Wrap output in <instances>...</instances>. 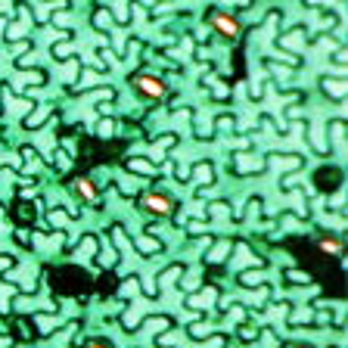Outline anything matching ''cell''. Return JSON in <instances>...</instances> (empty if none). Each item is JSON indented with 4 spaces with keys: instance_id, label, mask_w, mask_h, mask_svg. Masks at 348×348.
Returning <instances> with one entry per match:
<instances>
[{
    "instance_id": "obj_1",
    "label": "cell",
    "mask_w": 348,
    "mask_h": 348,
    "mask_svg": "<svg viewBox=\"0 0 348 348\" xmlns=\"http://www.w3.org/2000/svg\"><path fill=\"white\" fill-rule=\"evenodd\" d=\"M134 87H137L146 100H162V97H165V84L156 78V75H137V78H134Z\"/></svg>"
},
{
    "instance_id": "obj_2",
    "label": "cell",
    "mask_w": 348,
    "mask_h": 348,
    "mask_svg": "<svg viewBox=\"0 0 348 348\" xmlns=\"http://www.w3.org/2000/svg\"><path fill=\"white\" fill-rule=\"evenodd\" d=\"M143 208L152 215H171L174 212V199H168L165 193H146L143 196Z\"/></svg>"
},
{
    "instance_id": "obj_3",
    "label": "cell",
    "mask_w": 348,
    "mask_h": 348,
    "mask_svg": "<svg viewBox=\"0 0 348 348\" xmlns=\"http://www.w3.org/2000/svg\"><path fill=\"white\" fill-rule=\"evenodd\" d=\"M212 25H215V31L224 34V37H237V34H240V22H237L234 16H227V13H215V16H212Z\"/></svg>"
},
{
    "instance_id": "obj_4",
    "label": "cell",
    "mask_w": 348,
    "mask_h": 348,
    "mask_svg": "<svg viewBox=\"0 0 348 348\" xmlns=\"http://www.w3.org/2000/svg\"><path fill=\"white\" fill-rule=\"evenodd\" d=\"M75 190H78V196L84 202H97V187L90 183V177H78L75 180Z\"/></svg>"
},
{
    "instance_id": "obj_5",
    "label": "cell",
    "mask_w": 348,
    "mask_h": 348,
    "mask_svg": "<svg viewBox=\"0 0 348 348\" xmlns=\"http://www.w3.org/2000/svg\"><path fill=\"white\" fill-rule=\"evenodd\" d=\"M320 249L330 252V255H336V252H339V243H336L333 237H327V240H320Z\"/></svg>"
},
{
    "instance_id": "obj_6",
    "label": "cell",
    "mask_w": 348,
    "mask_h": 348,
    "mask_svg": "<svg viewBox=\"0 0 348 348\" xmlns=\"http://www.w3.org/2000/svg\"><path fill=\"white\" fill-rule=\"evenodd\" d=\"M87 348H112V345H106V342H90Z\"/></svg>"
},
{
    "instance_id": "obj_7",
    "label": "cell",
    "mask_w": 348,
    "mask_h": 348,
    "mask_svg": "<svg viewBox=\"0 0 348 348\" xmlns=\"http://www.w3.org/2000/svg\"><path fill=\"white\" fill-rule=\"evenodd\" d=\"M289 348H308V345H289Z\"/></svg>"
}]
</instances>
